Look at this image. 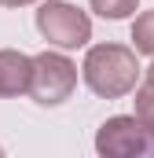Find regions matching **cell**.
I'll use <instances>...</instances> for the list:
<instances>
[{
	"mask_svg": "<svg viewBox=\"0 0 154 158\" xmlns=\"http://www.w3.org/2000/svg\"><path fill=\"white\" fill-rule=\"evenodd\" d=\"M84 81L95 96H107V99H121L136 88L140 81V63H136V52L125 48V44H95L88 48L84 55Z\"/></svg>",
	"mask_w": 154,
	"mask_h": 158,
	"instance_id": "cell-1",
	"label": "cell"
},
{
	"mask_svg": "<svg viewBox=\"0 0 154 158\" xmlns=\"http://www.w3.org/2000/svg\"><path fill=\"white\" fill-rule=\"evenodd\" d=\"M77 85V66L59 55V52H40L33 55V85H30V96L37 99L40 107H55L63 99H70Z\"/></svg>",
	"mask_w": 154,
	"mask_h": 158,
	"instance_id": "cell-2",
	"label": "cell"
},
{
	"mask_svg": "<svg viewBox=\"0 0 154 158\" xmlns=\"http://www.w3.org/2000/svg\"><path fill=\"white\" fill-rule=\"evenodd\" d=\"M37 30L44 33V40H51V44H59V48H81V44H88V37H92L88 15L77 11L74 4H66V0H48V4H40Z\"/></svg>",
	"mask_w": 154,
	"mask_h": 158,
	"instance_id": "cell-3",
	"label": "cell"
},
{
	"mask_svg": "<svg viewBox=\"0 0 154 158\" xmlns=\"http://www.w3.org/2000/svg\"><path fill=\"white\" fill-rule=\"evenodd\" d=\"M147 143H151V132L140 125V118L132 114V118H110L99 125V132H95V151L99 158H140L147 151Z\"/></svg>",
	"mask_w": 154,
	"mask_h": 158,
	"instance_id": "cell-4",
	"label": "cell"
},
{
	"mask_svg": "<svg viewBox=\"0 0 154 158\" xmlns=\"http://www.w3.org/2000/svg\"><path fill=\"white\" fill-rule=\"evenodd\" d=\"M33 85V59L22 52H0V96H18L30 92Z\"/></svg>",
	"mask_w": 154,
	"mask_h": 158,
	"instance_id": "cell-5",
	"label": "cell"
},
{
	"mask_svg": "<svg viewBox=\"0 0 154 158\" xmlns=\"http://www.w3.org/2000/svg\"><path fill=\"white\" fill-rule=\"evenodd\" d=\"M136 118H140V125L154 136V63L147 66V81H143L140 92H136Z\"/></svg>",
	"mask_w": 154,
	"mask_h": 158,
	"instance_id": "cell-6",
	"label": "cell"
},
{
	"mask_svg": "<svg viewBox=\"0 0 154 158\" xmlns=\"http://www.w3.org/2000/svg\"><path fill=\"white\" fill-rule=\"evenodd\" d=\"M132 40H136V52L154 55V11H143L132 26Z\"/></svg>",
	"mask_w": 154,
	"mask_h": 158,
	"instance_id": "cell-7",
	"label": "cell"
},
{
	"mask_svg": "<svg viewBox=\"0 0 154 158\" xmlns=\"http://www.w3.org/2000/svg\"><path fill=\"white\" fill-rule=\"evenodd\" d=\"M88 4H92V11H95V15H103V19H128V15H132V11H136V4H140V0H88Z\"/></svg>",
	"mask_w": 154,
	"mask_h": 158,
	"instance_id": "cell-8",
	"label": "cell"
},
{
	"mask_svg": "<svg viewBox=\"0 0 154 158\" xmlns=\"http://www.w3.org/2000/svg\"><path fill=\"white\" fill-rule=\"evenodd\" d=\"M4 7H22V4H33V0H0Z\"/></svg>",
	"mask_w": 154,
	"mask_h": 158,
	"instance_id": "cell-9",
	"label": "cell"
},
{
	"mask_svg": "<svg viewBox=\"0 0 154 158\" xmlns=\"http://www.w3.org/2000/svg\"><path fill=\"white\" fill-rule=\"evenodd\" d=\"M0 158H4V151H0Z\"/></svg>",
	"mask_w": 154,
	"mask_h": 158,
	"instance_id": "cell-10",
	"label": "cell"
}]
</instances>
